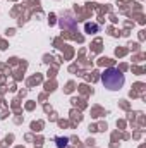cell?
Wrapping results in <instances>:
<instances>
[{
  "instance_id": "obj_1",
  "label": "cell",
  "mask_w": 146,
  "mask_h": 148,
  "mask_svg": "<svg viewBox=\"0 0 146 148\" xmlns=\"http://www.w3.org/2000/svg\"><path fill=\"white\" fill-rule=\"evenodd\" d=\"M102 81H103V84L108 90H119L124 84V76L119 73L117 69L110 67V69H107L105 73L102 74Z\"/></svg>"
}]
</instances>
